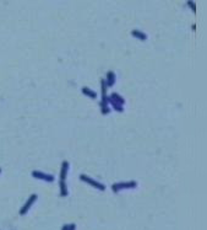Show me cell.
Returning a JSON list of instances; mask_svg holds the SVG:
<instances>
[{"label":"cell","instance_id":"obj_9","mask_svg":"<svg viewBox=\"0 0 207 230\" xmlns=\"http://www.w3.org/2000/svg\"><path fill=\"white\" fill-rule=\"evenodd\" d=\"M82 94H84V95H86V96H88L90 98H96L97 97V94L94 92L93 90H91L90 87H82Z\"/></svg>","mask_w":207,"mask_h":230},{"label":"cell","instance_id":"obj_1","mask_svg":"<svg viewBox=\"0 0 207 230\" xmlns=\"http://www.w3.org/2000/svg\"><path fill=\"white\" fill-rule=\"evenodd\" d=\"M137 186L136 181H129V182H119V184L112 185V190L114 192H119L121 190H128V188H135Z\"/></svg>","mask_w":207,"mask_h":230},{"label":"cell","instance_id":"obj_4","mask_svg":"<svg viewBox=\"0 0 207 230\" xmlns=\"http://www.w3.org/2000/svg\"><path fill=\"white\" fill-rule=\"evenodd\" d=\"M32 176L36 179H39V180H44L47 182H53L54 181V176L53 175H49V174H44L42 171H32Z\"/></svg>","mask_w":207,"mask_h":230},{"label":"cell","instance_id":"obj_6","mask_svg":"<svg viewBox=\"0 0 207 230\" xmlns=\"http://www.w3.org/2000/svg\"><path fill=\"white\" fill-rule=\"evenodd\" d=\"M115 80H116V76H115V73L112 72V70H109V72L107 73V78H105V84H107V87H110L113 86L115 84Z\"/></svg>","mask_w":207,"mask_h":230},{"label":"cell","instance_id":"obj_13","mask_svg":"<svg viewBox=\"0 0 207 230\" xmlns=\"http://www.w3.org/2000/svg\"><path fill=\"white\" fill-rule=\"evenodd\" d=\"M0 172H1V169H0Z\"/></svg>","mask_w":207,"mask_h":230},{"label":"cell","instance_id":"obj_11","mask_svg":"<svg viewBox=\"0 0 207 230\" xmlns=\"http://www.w3.org/2000/svg\"><path fill=\"white\" fill-rule=\"evenodd\" d=\"M187 4H189V6H190V8H192L194 13H195V11H196V8H195V3H192V1H189Z\"/></svg>","mask_w":207,"mask_h":230},{"label":"cell","instance_id":"obj_7","mask_svg":"<svg viewBox=\"0 0 207 230\" xmlns=\"http://www.w3.org/2000/svg\"><path fill=\"white\" fill-rule=\"evenodd\" d=\"M68 172H69V161H63L61 170H60V181H65V180H66Z\"/></svg>","mask_w":207,"mask_h":230},{"label":"cell","instance_id":"obj_8","mask_svg":"<svg viewBox=\"0 0 207 230\" xmlns=\"http://www.w3.org/2000/svg\"><path fill=\"white\" fill-rule=\"evenodd\" d=\"M131 34H132V37L137 38V39H140V41H146V39H147V34H146L145 32H142V31L132 30V31H131Z\"/></svg>","mask_w":207,"mask_h":230},{"label":"cell","instance_id":"obj_12","mask_svg":"<svg viewBox=\"0 0 207 230\" xmlns=\"http://www.w3.org/2000/svg\"><path fill=\"white\" fill-rule=\"evenodd\" d=\"M75 229H76L75 224H69V225H68V230H75Z\"/></svg>","mask_w":207,"mask_h":230},{"label":"cell","instance_id":"obj_5","mask_svg":"<svg viewBox=\"0 0 207 230\" xmlns=\"http://www.w3.org/2000/svg\"><path fill=\"white\" fill-rule=\"evenodd\" d=\"M108 100H109V101H113V102L118 103V105H120V106L125 105V100H124L119 94H116V92H113L110 96H108Z\"/></svg>","mask_w":207,"mask_h":230},{"label":"cell","instance_id":"obj_3","mask_svg":"<svg viewBox=\"0 0 207 230\" xmlns=\"http://www.w3.org/2000/svg\"><path fill=\"white\" fill-rule=\"evenodd\" d=\"M37 198H38V196H37L36 193L31 194V196H29V198L26 200V203L23 204V205H22V208L20 209V214H21V215H25V214L27 213V212L29 210V208L32 207V204L37 200Z\"/></svg>","mask_w":207,"mask_h":230},{"label":"cell","instance_id":"obj_2","mask_svg":"<svg viewBox=\"0 0 207 230\" xmlns=\"http://www.w3.org/2000/svg\"><path fill=\"white\" fill-rule=\"evenodd\" d=\"M80 180L84 181V182H86V184H88V185L93 186L94 188H97V190H99V191H104V190H105V186H104L103 184H100V182H98V181H96V180L91 179L90 176H87V175H80Z\"/></svg>","mask_w":207,"mask_h":230},{"label":"cell","instance_id":"obj_10","mask_svg":"<svg viewBox=\"0 0 207 230\" xmlns=\"http://www.w3.org/2000/svg\"><path fill=\"white\" fill-rule=\"evenodd\" d=\"M59 186H60V196L61 197H66L69 192H68V187H66L65 181H60V182H59Z\"/></svg>","mask_w":207,"mask_h":230}]
</instances>
